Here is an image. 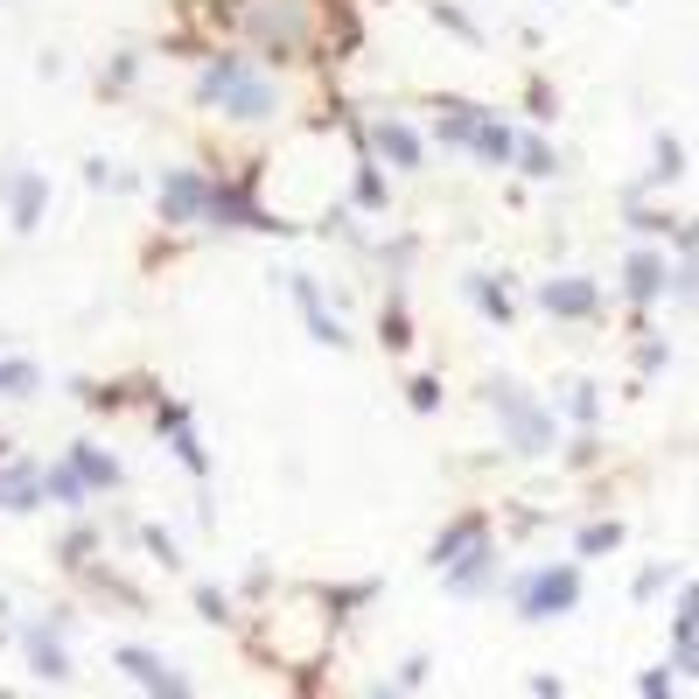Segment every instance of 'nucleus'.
I'll return each instance as SVG.
<instances>
[{"mask_svg":"<svg viewBox=\"0 0 699 699\" xmlns=\"http://www.w3.org/2000/svg\"><path fill=\"white\" fill-rule=\"evenodd\" d=\"M476 539H483V518H462V525H448V532L433 539V566L448 574V566H455L462 553H476Z\"/></svg>","mask_w":699,"mask_h":699,"instance_id":"9","label":"nucleus"},{"mask_svg":"<svg viewBox=\"0 0 699 699\" xmlns=\"http://www.w3.org/2000/svg\"><path fill=\"white\" fill-rule=\"evenodd\" d=\"M294 294H301V308H308V329L323 336V343H343V329L329 323V308H323V294H315V280H294Z\"/></svg>","mask_w":699,"mask_h":699,"instance_id":"14","label":"nucleus"},{"mask_svg":"<svg viewBox=\"0 0 699 699\" xmlns=\"http://www.w3.org/2000/svg\"><path fill=\"white\" fill-rule=\"evenodd\" d=\"M539 301H545V315H574V323H580V315L601 308V288H595V280H580V273H566V280H545Z\"/></svg>","mask_w":699,"mask_h":699,"instance_id":"4","label":"nucleus"},{"mask_svg":"<svg viewBox=\"0 0 699 699\" xmlns=\"http://www.w3.org/2000/svg\"><path fill=\"white\" fill-rule=\"evenodd\" d=\"M168 217H211V182L203 176H161Z\"/></svg>","mask_w":699,"mask_h":699,"instance_id":"6","label":"nucleus"},{"mask_svg":"<svg viewBox=\"0 0 699 699\" xmlns=\"http://www.w3.org/2000/svg\"><path fill=\"white\" fill-rule=\"evenodd\" d=\"M489 574H497V553H489V545H476V553H462L455 566H448V588H455V595H476Z\"/></svg>","mask_w":699,"mask_h":699,"instance_id":"10","label":"nucleus"},{"mask_svg":"<svg viewBox=\"0 0 699 699\" xmlns=\"http://www.w3.org/2000/svg\"><path fill=\"white\" fill-rule=\"evenodd\" d=\"M469 294H476L483 308L497 315V323H511V301H504V288H489V280H469Z\"/></svg>","mask_w":699,"mask_h":699,"instance_id":"16","label":"nucleus"},{"mask_svg":"<svg viewBox=\"0 0 699 699\" xmlns=\"http://www.w3.org/2000/svg\"><path fill=\"white\" fill-rule=\"evenodd\" d=\"M489 406L504 413V433H511V448H518V455H545V448H553V413H545L525 385L497 377V385H489Z\"/></svg>","mask_w":699,"mask_h":699,"instance_id":"2","label":"nucleus"},{"mask_svg":"<svg viewBox=\"0 0 699 699\" xmlns=\"http://www.w3.org/2000/svg\"><path fill=\"white\" fill-rule=\"evenodd\" d=\"M566 406H574V420H595V392H588V385L566 392Z\"/></svg>","mask_w":699,"mask_h":699,"instance_id":"19","label":"nucleus"},{"mask_svg":"<svg viewBox=\"0 0 699 699\" xmlns=\"http://www.w3.org/2000/svg\"><path fill=\"white\" fill-rule=\"evenodd\" d=\"M377 155L399 161V168H420V161H427V155H420V134L399 126V120H377Z\"/></svg>","mask_w":699,"mask_h":699,"instance_id":"7","label":"nucleus"},{"mask_svg":"<svg viewBox=\"0 0 699 699\" xmlns=\"http://www.w3.org/2000/svg\"><path fill=\"white\" fill-rule=\"evenodd\" d=\"M636 692H644V699H672V678L665 672H644V678H636Z\"/></svg>","mask_w":699,"mask_h":699,"instance_id":"18","label":"nucleus"},{"mask_svg":"<svg viewBox=\"0 0 699 699\" xmlns=\"http://www.w3.org/2000/svg\"><path fill=\"white\" fill-rule=\"evenodd\" d=\"M525 168L545 176V168H553V147H545V140H525Z\"/></svg>","mask_w":699,"mask_h":699,"instance_id":"17","label":"nucleus"},{"mask_svg":"<svg viewBox=\"0 0 699 699\" xmlns=\"http://www.w3.org/2000/svg\"><path fill=\"white\" fill-rule=\"evenodd\" d=\"M8 196H14V224L29 232V224L43 217V182H35V176H8Z\"/></svg>","mask_w":699,"mask_h":699,"instance_id":"13","label":"nucleus"},{"mask_svg":"<svg viewBox=\"0 0 699 699\" xmlns=\"http://www.w3.org/2000/svg\"><path fill=\"white\" fill-rule=\"evenodd\" d=\"M120 657H126V672H140L161 699H189V678H176V672L161 665V657H147V651H120Z\"/></svg>","mask_w":699,"mask_h":699,"instance_id":"8","label":"nucleus"},{"mask_svg":"<svg viewBox=\"0 0 699 699\" xmlns=\"http://www.w3.org/2000/svg\"><path fill=\"white\" fill-rule=\"evenodd\" d=\"M203 105L232 112V120H273L280 91L267 78H252L245 56H211V70H203Z\"/></svg>","mask_w":699,"mask_h":699,"instance_id":"1","label":"nucleus"},{"mask_svg":"<svg viewBox=\"0 0 699 699\" xmlns=\"http://www.w3.org/2000/svg\"><path fill=\"white\" fill-rule=\"evenodd\" d=\"M616 539H622V525H588V532H580V553H616Z\"/></svg>","mask_w":699,"mask_h":699,"instance_id":"15","label":"nucleus"},{"mask_svg":"<svg viewBox=\"0 0 699 699\" xmlns=\"http://www.w3.org/2000/svg\"><path fill=\"white\" fill-rule=\"evenodd\" d=\"M622 280H630V301H651V294H665V288H672V273H665V259H657V252H636Z\"/></svg>","mask_w":699,"mask_h":699,"instance_id":"11","label":"nucleus"},{"mask_svg":"<svg viewBox=\"0 0 699 699\" xmlns=\"http://www.w3.org/2000/svg\"><path fill=\"white\" fill-rule=\"evenodd\" d=\"M672 651H678V672H692V678H699V588H686V595H678Z\"/></svg>","mask_w":699,"mask_h":699,"instance_id":"5","label":"nucleus"},{"mask_svg":"<svg viewBox=\"0 0 699 699\" xmlns=\"http://www.w3.org/2000/svg\"><path fill=\"white\" fill-rule=\"evenodd\" d=\"M511 126H504V120H483L476 126V140H469V155H476V161H511Z\"/></svg>","mask_w":699,"mask_h":699,"instance_id":"12","label":"nucleus"},{"mask_svg":"<svg viewBox=\"0 0 699 699\" xmlns=\"http://www.w3.org/2000/svg\"><path fill=\"white\" fill-rule=\"evenodd\" d=\"M580 601V574L574 566H539V574H518V616L539 622V616H566Z\"/></svg>","mask_w":699,"mask_h":699,"instance_id":"3","label":"nucleus"},{"mask_svg":"<svg viewBox=\"0 0 699 699\" xmlns=\"http://www.w3.org/2000/svg\"><path fill=\"white\" fill-rule=\"evenodd\" d=\"M371 699H392V692H371Z\"/></svg>","mask_w":699,"mask_h":699,"instance_id":"20","label":"nucleus"}]
</instances>
